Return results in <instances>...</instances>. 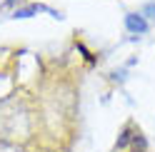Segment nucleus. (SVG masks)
Here are the masks:
<instances>
[{
	"label": "nucleus",
	"mask_w": 155,
	"mask_h": 152,
	"mask_svg": "<svg viewBox=\"0 0 155 152\" xmlns=\"http://www.w3.org/2000/svg\"><path fill=\"white\" fill-rule=\"evenodd\" d=\"M140 15H143L148 23H150V20H155V0H150V3H145V5H143Z\"/></svg>",
	"instance_id": "obj_3"
},
{
	"label": "nucleus",
	"mask_w": 155,
	"mask_h": 152,
	"mask_svg": "<svg viewBox=\"0 0 155 152\" xmlns=\"http://www.w3.org/2000/svg\"><path fill=\"white\" fill-rule=\"evenodd\" d=\"M38 13H48L53 17H60L58 10H53V8H48V5H40V3H38V5H28V8H18V10L13 13V17H15V20H23V17H33Z\"/></svg>",
	"instance_id": "obj_2"
},
{
	"label": "nucleus",
	"mask_w": 155,
	"mask_h": 152,
	"mask_svg": "<svg viewBox=\"0 0 155 152\" xmlns=\"http://www.w3.org/2000/svg\"><path fill=\"white\" fill-rule=\"evenodd\" d=\"M15 3H23V0H5V8H13Z\"/></svg>",
	"instance_id": "obj_4"
},
{
	"label": "nucleus",
	"mask_w": 155,
	"mask_h": 152,
	"mask_svg": "<svg viewBox=\"0 0 155 152\" xmlns=\"http://www.w3.org/2000/svg\"><path fill=\"white\" fill-rule=\"evenodd\" d=\"M125 30L130 35H145L150 30V23L140 13H125Z\"/></svg>",
	"instance_id": "obj_1"
}]
</instances>
